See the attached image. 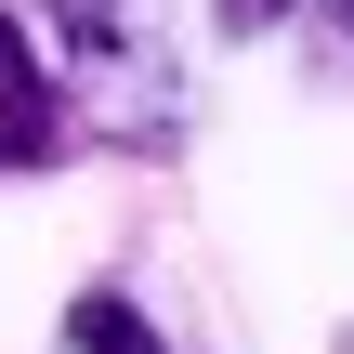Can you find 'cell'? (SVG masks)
<instances>
[{"instance_id":"cell-1","label":"cell","mask_w":354,"mask_h":354,"mask_svg":"<svg viewBox=\"0 0 354 354\" xmlns=\"http://www.w3.org/2000/svg\"><path fill=\"white\" fill-rule=\"evenodd\" d=\"M66 145H79V105H66V79L39 66V39L0 13V184H13V171H53Z\"/></svg>"},{"instance_id":"cell-2","label":"cell","mask_w":354,"mask_h":354,"mask_svg":"<svg viewBox=\"0 0 354 354\" xmlns=\"http://www.w3.org/2000/svg\"><path fill=\"white\" fill-rule=\"evenodd\" d=\"M66 354H171V342H158V315L131 289H79L66 302Z\"/></svg>"},{"instance_id":"cell-3","label":"cell","mask_w":354,"mask_h":354,"mask_svg":"<svg viewBox=\"0 0 354 354\" xmlns=\"http://www.w3.org/2000/svg\"><path fill=\"white\" fill-rule=\"evenodd\" d=\"M289 13H302V0H210V26H223V39H263V26H289Z\"/></svg>"},{"instance_id":"cell-4","label":"cell","mask_w":354,"mask_h":354,"mask_svg":"<svg viewBox=\"0 0 354 354\" xmlns=\"http://www.w3.org/2000/svg\"><path fill=\"white\" fill-rule=\"evenodd\" d=\"M328 354H354V328H342V342H328Z\"/></svg>"},{"instance_id":"cell-5","label":"cell","mask_w":354,"mask_h":354,"mask_svg":"<svg viewBox=\"0 0 354 354\" xmlns=\"http://www.w3.org/2000/svg\"><path fill=\"white\" fill-rule=\"evenodd\" d=\"M342 13H354V0H342Z\"/></svg>"}]
</instances>
